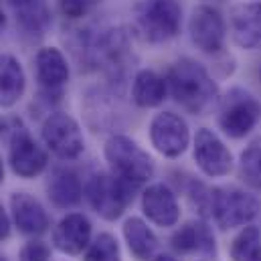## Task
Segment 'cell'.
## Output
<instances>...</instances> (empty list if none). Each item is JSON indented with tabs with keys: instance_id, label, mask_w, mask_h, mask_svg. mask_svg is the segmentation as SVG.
<instances>
[{
	"instance_id": "1",
	"label": "cell",
	"mask_w": 261,
	"mask_h": 261,
	"mask_svg": "<svg viewBox=\"0 0 261 261\" xmlns=\"http://www.w3.org/2000/svg\"><path fill=\"white\" fill-rule=\"evenodd\" d=\"M166 83L172 99L193 116H206L221 101L219 85L208 69L191 57H182L170 65Z\"/></svg>"
},
{
	"instance_id": "2",
	"label": "cell",
	"mask_w": 261,
	"mask_h": 261,
	"mask_svg": "<svg viewBox=\"0 0 261 261\" xmlns=\"http://www.w3.org/2000/svg\"><path fill=\"white\" fill-rule=\"evenodd\" d=\"M180 0H140L134 6V33L148 45H162L182 29Z\"/></svg>"
},
{
	"instance_id": "3",
	"label": "cell",
	"mask_w": 261,
	"mask_h": 261,
	"mask_svg": "<svg viewBox=\"0 0 261 261\" xmlns=\"http://www.w3.org/2000/svg\"><path fill=\"white\" fill-rule=\"evenodd\" d=\"M103 156L110 172L134 187L146 185L156 172L152 156L136 140L124 134H114L108 138L103 146Z\"/></svg>"
},
{
	"instance_id": "4",
	"label": "cell",
	"mask_w": 261,
	"mask_h": 261,
	"mask_svg": "<svg viewBox=\"0 0 261 261\" xmlns=\"http://www.w3.org/2000/svg\"><path fill=\"white\" fill-rule=\"evenodd\" d=\"M261 211V200L255 195L235 187H213L208 217L221 231H231L249 225Z\"/></svg>"
},
{
	"instance_id": "5",
	"label": "cell",
	"mask_w": 261,
	"mask_h": 261,
	"mask_svg": "<svg viewBox=\"0 0 261 261\" xmlns=\"http://www.w3.org/2000/svg\"><path fill=\"white\" fill-rule=\"evenodd\" d=\"M136 189L138 187L118 178L114 172H95L85 182L83 196L103 221H116L130 206Z\"/></svg>"
},
{
	"instance_id": "6",
	"label": "cell",
	"mask_w": 261,
	"mask_h": 261,
	"mask_svg": "<svg viewBox=\"0 0 261 261\" xmlns=\"http://www.w3.org/2000/svg\"><path fill=\"white\" fill-rule=\"evenodd\" d=\"M261 120V101L245 87H231L219 101V128L225 136L241 140L255 130Z\"/></svg>"
},
{
	"instance_id": "7",
	"label": "cell",
	"mask_w": 261,
	"mask_h": 261,
	"mask_svg": "<svg viewBox=\"0 0 261 261\" xmlns=\"http://www.w3.org/2000/svg\"><path fill=\"white\" fill-rule=\"evenodd\" d=\"M43 142L49 152L61 160H75L85 150V138L81 126L65 112H53L45 118L41 128Z\"/></svg>"
},
{
	"instance_id": "8",
	"label": "cell",
	"mask_w": 261,
	"mask_h": 261,
	"mask_svg": "<svg viewBox=\"0 0 261 261\" xmlns=\"http://www.w3.org/2000/svg\"><path fill=\"white\" fill-rule=\"evenodd\" d=\"M189 35L204 55H221L227 41V22L213 4H198L189 16Z\"/></svg>"
},
{
	"instance_id": "9",
	"label": "cell",
	"mask_w": 261,
	"mask_h": 261,
	"mask_svg": "<svg viewBox=\"0 0 261 261\" xmlns=\"http://www.w3.org/2000/svg\"><path fill=\"white\" fill-rule=\"evenodd\" d=\"M150 142L164 158H178L191 144V128L182 116L174 112H160L150 122Z\"/></svg>"
},
{
	"instance_id": "10",
	"label": "cell",
	"mask_w": 261,
	"mask_h": 261,
	"mask_svg": "<svg viewBox=\"0 0 261 261\" xmlns=\"http://www.w3.org/2000/svg\"><path fill=\"white\" fill-rule=\"evenodd\" d=\"M8 164L20 178H35L45 172L49 164L47 150L22 126L14 128L8 146Z\"/></svg>"
},
{
	"instance_id": "11",
	"label": "cell",
	"mask_w": 261,
	"mask_h": 261,
	"mask_svg": "<svg viewBox=\"0 0 261 261\" xmlns=\"http://www.w3.org/2000/svg\"><path fill=\"white\" fill-rule=\"evenodd\" d=\"M193 158L198 170L208 178H225L233 170V154L227 144L208 128L196 130Z\"/></svg>"
},
{
	"instance_id": "12",
	"label": "cell",
	"mask_w": 261,
	"mask_h": 261,
	"mask_svg": "<svg viewBox=\"0 0 261 261\" xmlns=\"http://www.w3.org/2000/svg\"><path fill=\"white\" fill-rule=\"evenodd\" d=\"M35 71L41 91L47 97H61L63 87L69 83L71 69L59 47H43L35 57Z\"/></svg>"
},
{
	"instance_id": "13",
	"label": "cell",
	"mask_w": 261,
	"mask_h": 261,
	"mask_svg": "<svg viewBox=\"0 0 261 261\" xmlns=\"http://www.w3.org/2000/svg\"><path fill=\"white\" fill-rule=\"evenodd\" d=\"M142 213L156 227L162 229L174 227L180 221V204L176 193L164 182L150 185L142 193Z\"/></svg>"
},
{
	"instance_id": "14",
	"label": "cell",
	"mask_w": 261,
	"mask_h": 261,
	"mask_svg": "<svg viewBox=\"0 0 261 261\" xmlns=\"http://www.w3.org/2000/svg\"><path fill=\"white\" fill-rule=\"evenodd\" d=\"M231 37L239 49L261 51V0L241 2L231 8Z\"/></svg>"
},
{
	"instance_id": "15",
	"label": "cell",
	"mask_w": 261,
	"mask_h": 261,
	"mask_svg": "<svg viewBox=\"0 0 261 261\" xmlns=\"http://www.w3.org/2000/svg\"><path fill=\"white\" fill-rule=\"evenodd\" d=\"M10 219L24 235H43L51 225L49 213L41 200L24 191L10 195Z\"/></svg>"
},
{
	"instance_id": "16",
	"label": "cell",
	"mask_w": 261,
	"mask_h": 261,
	"mask_svg": "<svg viewBox=\"0 0 261 261\" xmlns=\"http://www.w3.org/2000/svg\"><path fill=\"white\" fill-rule=\"evenodd\" d=\"M53 247L65 255H79L91 243V223L83 213H67L53 229Z\"/></svg>"
},
{
	"instance_id": "17",
	"label": "cell",
	"mask_w": 261,
	"mask_h": 261,
	"mask_svg": "<svg viewBox=\"0 0 261 261\" xmlns=\"http://www.w3.org/2000/svg\"><path fill=\"white\" fill-rule=\"evenodd\" d=\"M170 245L176 253H182V255H193V253L204 255V257L217 255V243H215L213 229L202 219L189 221L180 229H176L170 237Z\"/></svg>"
},
{
	"instance_id": "18",
	"label": "cell",
	"mask_w": 261,
	"mask_h": 261,
	"mask_svg": "<svg viewBox=\"0 0 261 261\" xmlns=\"http://www.w3.org/2000/svg\"><path fill=\"white\" fill-rule=\"evenodd\" d=\"M47 196L57 208H73L81 202L85 187L79 180V174L71 168L59 166L49 174L47 180Z\"/></svg>"
},
{
	"instance_id": "19",
	"label": "cell",
	"mask_w": 261,
	"mask_h": 261,
	"mask_svg": "<svg viewBox=\"0 0 261 261\" xmlns=\"http://www.w3.org/2000/svg\"><path fill=\"white\" fill-rule=\"evenodd\" d=\"M16 24L33 37H43L53 22L51 6L47 0H6Z\"/></svg>"
},
{
	"instance_id": "20",
	"label": "cell",
	"mask_w": 261,
	"mask_h": 261,
	"mask_svg": "<svg viewBox=\"0 0 261 261\" xmlns=\"http://www.w3.org/2000/svg\"><path fill=\"white\" fill-rule=\"evenodd\" d=\"M168 95L166 77L156 73L154 69H140L132 81V101L138 108L152 110L164 103Z\"/></svg>"
},
{
	"instance_id": "21",
	"label": "cell",
	"mask_w": 261,
	"mask_h": 261,
	"mask_svg": "<svg viewBox=\"0 0 261 261\" xmlns=\"http://www.w3.org/2000/svg\"><path fill=\"white\" fill-rule=\"evenodd\" d=\"M27 91V75L20 61L10 55H0V108L8 110L16 106Z\"/></svg>"
},
{
	"instance_id": "22",
	"label": "cell",
	"mask_w": 261,
	"mask_h": 261,
	"mask_svg": "<svg viewBox=\"0 0 261 261\" xmlns=\"http://www.w3.org/2000/svg\"><path fill=\"white\" fill-rule=\"evenodd\" d=\"M122 231H124V239L128 243L130 253L138 261H148L156 255L160 241L144 219H140V217L126 219Z\"/></svg>"
},
{
	"instance_id": "23",
	"label": "cell",
	"mask_w": 261,
	"mask_h": 261,
	"mask_svg": "<svg viewBox=\"0 0 261 261\" xmlns=\"http://www.w3.org/2000/svg\"><path fill=\"white\" fill-rule=\"evenodd\" d=\"M233 261H261V231L255 225H245L231 241Z\"/></svg>"
},
{
	"instance_id": "24",
	"label": "cell",
	"mask_w": 261,
	"mask_h": 261,
	"mask_svg": "<svg viewBox=\"0 0 261 261\" xmlns=\"http://www.w3.org/2000/svg\"><path fill=\"white\" fill-rule=\"evenodd\" d=\"M239 178L253 191H261V136L251 140L241 152Z\"/></svg>"
},
{
	"instance_id": "25",
	"label": "cell",
	"mask_w": 261,
	"mask_h": 261,
	"mask_svg": "<svg viewBox=\"0 0 261 261\" xmlns=\"http://www.w3.org/2000/svg\"><path fill=\"white\" fill-rule=\"evenodd\" d=\"M83 261H122V249L112 233H99L85 249Z\"/></svg>"
},
{
	"instance_id": "26",
	"label": "cell",
	"mask_w": 261,
	"mask_h": 261,
	"mask_svg": "<svg viewBox=\"0 0 261 261\" xmlns=\"http://www.w3.org/2000/svg\"><path fill=\"white\" fill-rule=\"evenodd\" d=\"M51 259V247L41 241V239H33L27 241L18 253V261H49Z\"/></svg>"
},
{
	"instance_id": "27",
	"label": "cell",
	"mask_w": 261,
	"mask_h": 261,
	"mask_svg": "<svg viewBox=\"0 0 261 261\" xmlns=\"http://www.w3.org/2000/svg\"><path fill=\"white\" fill-rule=\"evenodd\" d=\"M89 0H59V12L65 16V18H83L89 10Z\"/></svg>"
},
{
	"instance_id": "28",
	"label": "cell",
	"mask_w": 261,
	"mask_h": 261,
	"mask_svg": "<svg viewBox=\"0 0 261 261\" xmlns=\"http://www.w3.org/2000/svg\"><path fill=\"white\" fill-rule=\"evenodd\" d=\"M10 227H12V219L8 217L6 208H4L2 202H0V241L8 239V235H10Z\"/></svg>"
},
{
	"instance_id": "29",
	"label": "cell",
	"mask_w": 261,
	"mask_h": 261,
	"mask_svg": "<svg viewBox=\"0 0 261 261\" xmlns=\"http://www.w3.org/2000/svg\"><path fill=\"white\" fill-rule=\"evenodd\" d=\"M152 261H178V259H174L172 255H164V253H160V255L152 257Z\"/></svg>"
},
{
	"instance_id": "30",
	"label": "cell",
	"mask_w": 261,
	"mask_h": 261,
	"mask_svg": "<svg viewBox=\"0 0 261 261\" xmlns=\"http://www.w3.org/2000/svg\"><path fill=\"white\" fill-rule=\"evenodd\" d=\"M6 27V12H4V8H2V4H0V31Z\"/></svg>"
},
{
	"instance_id": "31",
	"label": "cell",
	"mask_w": 261,
	"mask_h": 261,
	"mask_svg": "<svg viewBox=\"0 0 261 261\" xmlns=\"http://www.w3.org/2000/svg\"><path fill=\"white\" fill-rule=\"evenodd\" d=\"M4 182V164H2V158H0V185Z\"/></svg>"
},
{
	"instance_id": "32",
	"label": "cell",
	"mask_w": 261,
	"mask_h": 261,
	"mask_svg": "<svg viewBox=\"0 0 261 261\" xmlns=\"http://www.w3.org/2000/svg\"><path fill=\"white\" fill-rule=\"evenodd\" d=\"M4 132V124H2V120H0V134Z\"/></svg>"
},
{
	"instance_id": "33",
	"label": "cell",
	"mask_w": 261,
	"mask_h": 261,
	"mask_svg": "<svg viewBox=\"0 0 261 261\" xmlns=\"http://www.w3.org/2000/svg\"><path fill=\"white\" fill-rule=\"evenodd\" d=\"M208 2H225V0H208Z\"/></svg>"
},
{
	"instance_id": "34",
	"label": "cell",
	"mask_w": 261,
	"mask_h": 261,
	"mask_svg": "<svg viewBox=\"0 0 261 261\" xmlns=\"http://www.w3.org/2000/svg\"><path fill=\"white\" fill-rule=\"evenodd\" d=\"M204 261H215V259H213V257H208V259H204Z\"/></svg>"
},
{
	"instance_id": "35",
	"label": "cell",
	"mask_w": 261,
	"mask_h": 261,
	"mask_svg": "<svg viewBox=\"0 0 261 261\" xmlns=\"http://www.w3.org/2000/svg\"><path fill=\"white\" fill-rule=\"evenodd\" d=\"M0 261H6V259H4V257H0Z\"/></svg>"
}]
</instances>
